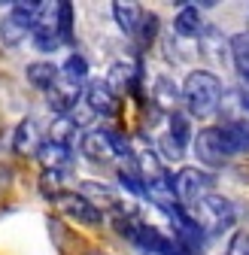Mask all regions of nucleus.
Returning <instances> with one entry per match:
<instances>
[{
    "label": "nucleus",
    "mask_w": 249,
    "mask_h": 255,
    "mask_svg": "<svg viewBox=\"0 0 249 255\" xmlns=\"http://www.w3.org/2000/svg\"><path fill=\"white\" fill-rule=\"evenodd\" d=\"M24 76H27V82L34 85L37 91H43V94H46V91L58 82L61 67H58V64H52V61H34V64H27Z\"/></svg>",
    "instance_id": "dca6fc26"
},
{
    "label": "nucleus",
    "mask_w": 249,
    "mask_h": 255,
    "mask_svg": "<svg viewBox=\"0 0 249 255\" xmlns=\"http://www.w3.org/2000/svg\"><path fill=\"white\" fill-rule=\"evenodd\" d=\"M43 131H40V125L34 119H21L18 128H15V134H12V149L18 155H37L40 146H43Z\"/></svg>",
    "instance_id": "9b49d317"
},
{
    "label": "nucleus",
    "mask_w": 249,
    "mask_h": 255,
    "mask_svg": "<svg viewBox=\"0 0 249 255\" xmlns=\"http://www.w3.org/2000/svg\"><path fill=\"white\" fill-rule=\"evenodd\" d=\"M140 79H143V73H140L137 61H116L110 67V73H107V79H104V85L116 94V98H124V94H131L137 88Z\"/></svg>",
    "instance_id": "1a4fd4ad"
},
{
    "label": "nucleus",
    "mask_w": 249,
    "mask_h": 255,
    "mask_svg": "<svg viewBox=\"0 0 249 255\" xmlns=\"http://www.w3.org/2000/svg\"><path fill=\"white\" fill-rule=\"evenodd\" d=\"M152 98H155V104H158V107H164L167 113H176V104H182V94H179V91L173 88V82H170V79H164V76H158V79H155Z\"/></svg>",
    "instance_id": "aec40b11"
},
{
    "label": "nucleus",
    "mask_w": 249,
    "mask_h": 255,
    "mask_svg": "<svg viewBox=\"0 0 249 255\" xmlns=\"http://www.w3.org/2000/svg\"><path fill=\"white\" fill-rule=\"evenodd\" d=\"M82 101L91 107V113H95L98 119H110V116L116 113V104H119V98H116V94H113L104 82H91V85H85Z\"/></svg>",
    "instance_id": "f8f14e48"
},
{
    "label": "nucleus",
    "mask_w": 249,
    "mask_h": 255,
    "mask_svg": "<svg viewBox=\"0 0 249 255\" xmlns=\"http://www.w3.org/2000/svg\"><path fill=\"white\" fill-rule=\"evenodd\" d=\"M179 94H182L185 116L189 119H210V116H216L219 107H222V98H225L219 76L210 73V70H192L189 76H185Z\"/></svg>",
    "instance_id": "f257e3e1"
},
{
    "label": "nucleus",
    "mask_w": 249,
    "mask_h": 255,
    "mask_svg": "<svg viewBox=\"0 0 249 255\" xmlns=\"http://www.w3.org/2000/svg\"><path fill=\"white\" fill-rule=\"evenodd\" d=\"M79 149L85 152V158L91 161H101V164H110V161H122V158H131V146L128 140H122L116 131L110 128H95V131H85L82 140H79Z\"/></svg>",
    "instance_id": "20e7f679"
},
{
    "label": "nucleus",
    "mask_w": 249,
    "mask_h": 255,
    "mask_svg": "<svg viewBox=\"0 0 249 255\" xmlns=\"http://www.w3.org/2000/svg\"><path fill=\"white\" fill-rule=\"evenodd\" d=\"M225 255H249V234L246 231H237L228 240V252Z\"/></svg>",
    "instance_id": "b1692460"
},
{
    "label": "nucleus",
    "mask_w": 249,
    "mask_h": 255,
    "mask_svg": "<svg viewBox=\"0 0 249 255\" xmlns=\"http://www.w3.org/2000/svg\"><path fill=\"white\" fill-rule=\"evenodd\" d=\"M173 27H176V34L185 37V40H198V37H204L201 6H198V3H182V9H179L176 18H173Z\"/></svg>",
    "instance_id": "ddd939ff"
},
{
    "label": "nucleus",
    "mask_w": 249,
    "mask_h": 255,
    "mask_svg": "<svg viewBox=\"0 0 249 255\" xmlns=\"http://www.w3.org/2000/svg\"><path fill=\"white\" fill-rule=\"evenodd\" d=\"M79 195L88 198L98 210H122V195L116 188L104 185V182H82L79 185Z\"/></svg>",
    "instance_id": "4468645a"
},
{
    "label": "nucleus",
    "mask_w": 249,
    "mask_h": 255,
    "mask_svg": "<svg viewBox=\"0 0 249 255\" xmlns=\"http://www.w3.org/2000/svg\"><path fill=\"white\" fill-rule=\"evenodd\" d=\"M192 149L198 155V161L204 164V170H219L234 158L228 143H225V137H222V131H219V125L201 128V131L195 134V140H192Z\"/></svg>",
    "instance_id": "423d86ee"
},
{
    "label": "nucleus",
    "mask_w": 249,
    "mask_h": 255,
    "mask_svg": "<svg viewBox=\"0 0 249 255\" xmlns=\"http://www.w3.org/2000/svg\"><path fill=\"white\" fill-rule=\"evenodd\" d=\"M189 216L201 225V231L207 237H216V234H222V231H228L234 225V204L225 195H216V191H213V195L204 198Z\"/></svg>",
    "instance_id": "39448f33"
},
{
    "label": "nucleus",
    "mask_w": 249,
    "mask_h": 255,
    "mask_svg": "<svg viewBox=\"0 0 249 255\" xmlns=\"http://www.w3.org/2000/svg\"><path fill=\"white\" fill-rule=\"evenodd\" d=\"M55 201H58L61 213H64L67 219H73L76 225H88V228H95V225H101V222H104V210H98L88 198H82L79 191H61Z\"/></svg>",
    "instance_id": "0eeeda50"
},
{
    "label": "nucleus",
    "mask_w": 249,
    "mask_h": 255,
    "mask_svg": "<svg viewBox=\"0 0 249 255\" xmlns=\"http://www.w3.org/2000/svg\"><path fill=\"white\" fill-rule=\"evenodd\" d=\"M61 76H67V79H73L79 85H88V61H85V55L70 52L67 61L61 64Z\"/></svg>",
    "instance_id": "412c9836"
},
{
    "label": "nucleus",
    "mask_w": 249,
    "mask_h": 255,
    "mask_svg": "<svg viewBox=\"0 0 249 255\" xmlns=\"http://www.w3.org/2000/svg\"><path fill=\"white\" fill-rule=\"evenodd\" d=\"M43 0H15L9 3V12L0 21V43L3 46H18L24 43L37 27V18L43 12Z\"/></svg>",
    "instance_id": "f03ea898"
},
{
    "label": "nucleus",
    "mask_w": 249,
    "mask_h": 255,
    "mask_svg": "<svg viewBox=\"0 0 249 255\" xmlns=\"http://www.w3.org/2000/svg\"><path fill=\"white\" fill-rule=\"evenodd\" d=\"M40 158V164L46 167V173H61V176H67L73 170V161H76V152L73 146H64V143H55V140H46L37 152Z\"/></svg>",
    "instance_id": "9d476101"
},
{
    "label": "nucleus",
    "mask_w": 249,
    "mask_h": 255,
    "mask_svg": "<svg viewBox=\"0 0 249 255\" xmlns=\"http://www.w3.org/2000/svg\"><path fill=\"white\" fill-rule=\"evenodd\" d=\"M237 94H240V101H243V107L249 110V79H240V85H237Z\"/></svg>",
    "instance_id": "393cba45"
},
{
    "label": "nucleus",
    "mask_w": 249,
    "mask_h": 255,
    "mask_svg": "<svg viewBox=\"0 0 249 255\" xmlns=\"http://www.w3.org/2000/svg\"><path fill=\"white\" fill-rule=\"evenodd\" d=\"M155 34H158V15H146L143 12V21H140V30H137V37H140V43L143 46H149L152 40H155Z\"/></svg>",
    "instance_id": "5701e85b"
},
{
    "label": "nucleus",
    "mask_w": 249,
    "mask_h": 255,
    "mask_svg": "<svg viewBox=\"0 0 249 255\" xmlns=\"http://www.w3.org/2000/svg\"><path fill=\"white\" fill-rule=\"evenodd\" d=\"M55 24H58V34L64 40V46L73 40V3L67 0H61L58 3V12H55Z\"/></svg>",
    "instance_id": "4be33fe9"
},
{
    "label": "nucleus",
    "mask_w": 249,
    "mask_h": 255,
    "mask_svg": "<svg viewBox=\"0 0 249 255\" xmlns=\"http://www.w3.org/2000/svg\"><path fill=\"white\" fill-rule=\"evenodd\" d=\"M228 52H231L234 70L240 73V79H249V34H234L228 40Z\"/></svg>",
    "instance_id": "6ab92c4d"
},
{
    "label": "nucleus",
    "mask_w": 249,
    "mask_h": 255,
    "mask_svg": "<svg viewBox=\"0 0 249 255\" xmlns=\"http://www.w3.org/2000/svg\"><path fill=\"white\" fill-rule=\"evenodd\" d=\"M170 140H176L182 149H189L192 146V140H195V134H192V119L185 116V110H176V113H170L167 116V131H164Z\"/></svg>",
    "instance_id": "a211bd4d"
},
{
    "label": "nucleus",
    "mask_w": 249,
    "mask_h": 255,
    "mask_svg": "<svg viewBox=\"0 0 249 255\" xmlns=\"http://www.w3.org/2000/svg\"><path fill=\"white\" fill-rule=\"evenodd\" d=\"M219 113H222V122L234 125L237 131L249 140V110L243 107V101H240V94H237V91H234V94H225V98H222Z\"/></svg>",
    "instance_id": "2eb2a0df"
},
{
    "label": "nucleus",
    "mask_w": 249,
    "mask_h": 255,
    "mask_svg": "<svg viewBox=\"0 0 249 255\" xmlns=\"http://www.w3.org/2000/svg\"><path fill=\"white\" fill-rule=\"evenodd\" d=\"M82 94H85V85H79V82H73L67 76H58V82L46 91V101H49V110L58 119V116L73 113V107L82 101Z\"/></svg>",
    "instance_id": "6e6552de"
},
{
    "label": "nucleus",
    "mask_w": 249,
    "mask_h": 255,
    "mask_svg": "<svg viewBox=\"0 0 249 255\" xmlns=\"http://www.w3.org/2000/svg\"><path fill=\"white\" fill-rule=\"evenodd\" d=\"M113 18H116V24H119L122 34L137 37L140 21H143V9L137 3H122V0H116V3H113Z\"/></svg>",
    "instance_id": "f3484780"
},
{
    "label": "nucleus",
    "mask_w": 249,
    "mask_h": 255,
    "mask_svg": "<svg viewBox=\"0 0 249 255\" xmlns=\"http://www.w3.org/2000/svg\"><path fill=\"white\" fill-rule=\"evenodd\" d=\"M246 34H249V30H246Z\"/></svg>",
    "instance_id": "a878e982"
},
{
    "label": "nucleus",
    "mask_w": 249,
    "mask_h": 255,
    "mask_svg": "<svg viewBox=\"0 0 249 255\" xmlns=\"http://www.w3.org/2000/svg\"><path fill=\"white\" fill-rule=\"evenodd\" d=\"M173 191L179 207L185 213H192L204 198H210L216 191V176L213 170H204V167H179V173L173 176Z\"/></svg>",
    "instance_id": "7ed1b4c3"
}]
</instances>
